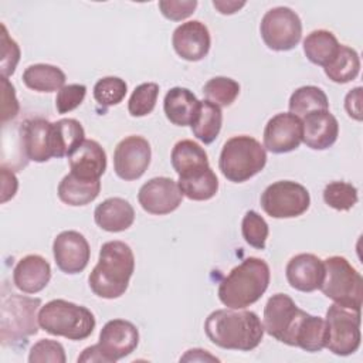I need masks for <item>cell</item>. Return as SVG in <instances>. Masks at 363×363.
Segmentation results:
<instances>
[{
  "label": "cell",
  "instance_id": "cell-44",
  "mask_svg": "<svg viewBox=\"0 0 363 363\" xmlns=\"http://www.w3.org/2000/svg\"><path fill=\"white\" fill-rule=\"evenodd\" d=\"M1 85H3V105H1V121L3 123H6L7 121L13 119L17 116L18 113V101L16 98V91L13 84H10V81L7 78L3 77L1 79Z\"/></svg>",
  "mask_w": 363,
  "mask_h": 363
},
{
  "label": "cell",
  "instance_id": "cell-33",
  "mask_svg": "<svg viewBox=\"0 0 363 363\" xmlns=\"http://www.w3.org/2000/svg\"><path fill=\"white\" fill-rule=\"evenodd\" d=\"M329 111V101L326 94L315 86L305 85L295 89L289 98V112L298 118H303L312 112Z\"/></svg>",
  "mask_w": 363,
  "mask_h": 363
},
{
  "label": "cell",
  "instance_id": "cell-18",
  "mask_svg": "<svg viewBox=\"0 0 363 363\" xmlns=\"http://www.w3.org/2000/svg\"><path fill=\"white\" fill-rule=\"evenodd\" d=\"M21 149L27 159L33 162H47L54 157L52 152V123L44 118H31L20 128Z\"/></svg>",
  "mask_w": 363,
  "mask_h": 363
},
{
  "label": "cell",
  "instance_id": "cell-49",
  "mask_svg": "<svg viewBox=\"0 0 363 363\" xmlns=\"http://www.w3.org/2000/svg\"><path fill=\"white\" fill-rule=\"evenodd\" d=\"M213 6L221 13V14H233L238 11L241 7L245 6V1H225V0H214Z\"/></svg>",
  "mask_w": 363,
  "mask_h": 363
},
{
  "label": "cell",
  "instance_id": "cell-32",
  "mask_svg": "<svg viewBox=\"0 0 363 363\" xmlns=\"http://www.w3.org/2000/svg\"><path fill=\"white\" fill-rule=\"evenodd\" d=\"M328 329L325 319L306 313L296 330L295 346L306 352H320L326 347Z\"/></svg>",
  "mask_w": 363,
  "mask_h": 363
},
{
  "label": "cell",
  "instance_id": "cell-30",
  "mask_svg": "<svg viewBox=\"0 0 363 363\" xmlns=\"http://www.w3.org/2000/svg\"><path fill=\"white\" fill-rule=\"evenodd\" d=\"M223 125V112L218 105L210 101H200L196 118L193 121V135L204 145H210L216 140Z\"/></svg>",
  "mask_w": 363,
  "mask_h": 363
},
{
  "label": "cell",
  "instance_id": "cell-37",
  "mask_svg": "<svg viewBox=\"0 0 363 363\" xmlns=\"http://www.w3.org/2000/svg\"><path fill=\"white\" fill-rule=\"evenodd\" d=\"M128 92L126 82L119 77H104L94 85V98L101 106H113L122 102Z\"/></svg>",
  "mask_w": 363,
  "mask_h": 363
},
{
  "label": "cell",
  "instance_id": "cell-48",
  "mask_svg": "<svg viewBox=\"0 0 363 363\" xmlns=\"http://www.w3.org/2000/svg\"><path fill=\"white\" fill-rule=\"evenodd\" d=\"M183 362H206V360H210V362H218V359L216 356H211L207 350H203V349H190L186 352V354L180 359Z\"/></svg>",
  "mask_w": 363,
  "mask_h": 363
},
{
  "label": "cell",
  "instance_id": "cell-20",
  "mask_svg": "<svg viewBox=\"0 0 363 363\" xmlns=\"http://www.w3.org/2000/svg\"><path fill=\"white\" fill-rule=\"evenodd\" d=\"M51 279V267L45 258L37 254L23 257L13 269V282L24 294L43 291Z\"/></svg>",
  "mask_w": 363,
  "mask_h": 363
},
{
  "label": "cell",
  "instance_id": "cell-24",
  "mask_svg": "<svg viewBox=\"0 0 363 363\" xmlns=\"http://www.w3.org/2000/svg\"><path fill=\"white\" fill-rule=\"evenodd\" d=\"M200 101L187 88L174 86L167 91L163 101V111L166 118L176 126L191 125Z\"/></svg>",
  "mask_w": 363,
  "mask_h": 363
},
{
  "label": "cell",
  "instance_id": "cell-19",
  "mask_svg": "<svg viewBox=\"0 0 363 363\" xmlns=\"http://www.w3.org/2000/svg\"><path fill=\"white\" fill-rule=\"evenodd\" d=\"M285 275L288 284L294 289L301 292H313L322 285L325 264L313 254H298L288 261Z\"/></svg>",
  "mask_w": 363,
  "mask_h": 363
},
{
  "label": "cell",
  "instance_id": "cell-42",
  "mask_svg": "<svg viewBox=\"0 0 363 363\" xmlns=\"http://www.w3.org/2000/svg\"><path fill=\"white\" fill-rule=\"evenodd\" d=\"M20 61V47L17 43L9 35L7 28L1 24V74L4 78H9L14 71Z\"/></svg>",
  "mask_w": 363,
  "mask_h": 363
},
{
  "label": "cell",
  "instance_id": "cell-26",
  "mask_svg": "<svg viewBox=\"0 0 363 363\" xmlns=\"http://www.w3.org/2000/svg\"><path fill=\"white\" fill-rule=\"evenodd\" d=\"M172 166L179 176L190 174L210 167L206 150L190 139H183L173 146Z\"/></svg>",
  "mask_w": 363,
  "mask_h": 363
},
{
  "label": "cell",
  "instance_id": "cell-3",
  "mask_svg": "<svg viewBox=\"0 0 363 363\" xmlns=\"http://www.w3.org/2000/svg\"><path fill=\"white\" fill-rule=\"evenodd\" d=\"M269 277V267L264 259L248 257L221 279L218 299L227 308L244 309L264 295Z\"/></svg>",
  "mask_w": 363,
  "mask_h": 363
},
{
  "label": "cell",
  "instance_id": "cell-40",
  "mask_svg": "<svg viewBox=\"0 0 363 363\" xmlns=\"http://www.w3.org/2000/svg\"><path fill=\"white\" fill-rule=\"evenodd\" d=\"M30 363H43V362H52V363H65V350L64 346L52 339H40L34 343L30 349L28 354Z\"/></svg>",
  "mask_w": 363,
  "mask_h": 363
},
{
  "label": "cell",
  "instance_id": "cell-41",
  "mask_svg": "<svg viewBox=\"0 0 363 363\" xmlns=\"http://www.w3.org/2000/svg\"><path fill=\"white\" fill-rule=\"evenodd\" d=\"M86 95V86L82 84L64 85L55 98V108L58 113H67L78 108Z\"/></svg>",
  "mask_w": 363,
  "mask_h": 363
},
{
  "label": "cell",
  "instance_id": "cell-17",
  "mask_svg": "<svg viewBox=\"0 0 363 363\" xmlns=\"http://www.w3.org/2000/svg\"><path fill=\"white\" fill-rule=\"evenodd\" d=\"M172 44L180 58L186 61H200L210 51L211 37L204 23L191 20L180 24L173 31Z\"/></svg>",
  "mask_w": 363,
  "mask_h": 363
},
{
  "label": "cell",
  "instance_id": "cell-10",
  "mask_svg": "<svg viewBox=\"0 0 363 363\" xmlns=\"http://www.w3.org/2000/svg\"><path fill=\"white\" fill-rule=\"evenodd\" d=\"M259 33L269 50L289 51L301 41L302 23L292 9L278 6L264 14Z\"/></svg>",
  "mask_w": 363,
  "mask_h": 363
},
{
  "label": "cell",
  "instance_id": "cell-31",
  "mask_svg": "<svg viewBox=\"0 0 363 363\" xmlns=\"http://www.w3.org/2000/svg\"><path fill=\"white\" fill-rule=\"evenodd\" d=\"M65 79L62 69L51 64H34L27 67L23 72L24 85L37 92L60 91Z\"/></svg>",
  "mask_w": 363,
  "mask_h": 363
},
{
  "label": "cell",
  "instance_id": "cell-39",
  "mask_svg": "<svg viewBox=\"0 0 363 363\" xmlns=\"http://www.w3.org/2000/svg\"><path fill=\"white\" fill-rule=\"evenodd\" d=\"M241 233L247 244L257 250H264L269 234V228L264 217L257 211L248 210L241 223Z\"/></svg>",
  "mask_w": 363,
  "mask_h": 363
},
{
  "label": "cell",
  "instance_id": "cell-12",
  "mask_svg": "<svg viewBox=\"0 0 363 363\" xmlns=\"http://www.w3.org/2000/svg\"><path fill=\"white\" fill-rule=\"evenodd\" d=\"M152 150L143 136L130 135L122 139L113 152V170L118 177L126 182L143 176L150 164Z\"/></svg>",
  "mask_w": 363,
  "mask_h": 363
},
{
  "label": "cell",
  "instance_id": "cell-8",
  "mask_svg": "<svg viewBox=\"0 0 363 363\" xmlns=\"http://www.w3.org/2000/svg\"><path fill=\"white\" fill-rule=\"evenodd\" d=\"M326 349L337 356H349L360 347V311L333 303L326 311Z\"/></svg>",
  "mask_w": 363,
  "mask_h": 363
},
{
  "label": "cell",
  "instance_id": "cell-27",
  "mask_svg": "<svg viewBox=\"0 0 363 363\" xmlns=\"http://www.w3.org/2000/svg\"><path fill=\"white\" fill-rule=\"evenodd\" d=\"M177 184L182 194L194 201L210 200L218 190V179L211 167L179 176Z\"/></svg>",
  "mask_w": 363,
  "mask_h": 363
},
{
  "label": "cell",
  "instance_id": "cell-1",
  "mask_svg": "<svg viewBox=\"0 0 363 363\" xmlns=\"http://www.w3.org/2000/svg\"><path fill=\"white\" fill-rule=\"evenodd\" d=\"M204 332L211 343L230 350L250 352L255 349L264 336V325L252 311L217 309L204 323Z\"/></svg>",
  "mask_w": 363,
  "mask_h": 363
},
{
  "label": "cell",
  "instance_id": "cell-5",
  "mask_svg": "<svg viewBox=\"0 0 363 363\" xmlns=\"http://www.w3.org/2000/svg\"><path fill=\"white\" fill-rule=\"evenodd\" d=\"M267 163L265 147L248 135L230 138L220 153L218 167L233 183H242L259 173Z\"/></svg>",
  "mask_w": 363,
  "mask_h": 363
},
{
  "label": "cell",
  "instance_id": "cell-6",
  "mask_svg": "<svg viewBox=\"0 0 363 363\" xmlns=\"http://www.w3.org/2000/svg\"><path fill=\"white\" fill-rule=\"evenodd\" d=\"M41 306L40 298L23 296L11 294L3 296L1 319H0V340L4 346H13L38 332L37 309Z\"/></svg>",
  "mask_w": 363,
  "mask_h": 363
},
{
  "label": "cell",
  "instance_id": "cell-14",
  "mask_svg": "<svg viewBox=\"0 0 363 363\" xmlns=\"http://www.w3.org/2000/svg\"><path fill=\"white\" fill-rule=\"evenodd\" d=\"M303 136L302 121L291 112L272 116L264 129V147L272 153H288L299 147Z\"/></svg>",
  "mask_w": 363,
  "mask_h": 363
},
{
  "label": "cell",
  "instance_id": "cell-11",
  "mask_svg": "<svg viewBox=\"0 0 363 363\" xmlns=\"http://www.w3.org/2000/svg\"><path fill=\"white\" fill-rule=\"evenodd\" d=\"M308 312L296 306L285 294L272 295L264 308V330L288 346H295L296 330Z\"/></svg>",
  "mask_w": 363,
  "mask_h": 363
},
{
  "label": "cell",
  "instance_id": "cell-23",
  "mask_svg": "<svg viewBox=\"0 0 363 363\" xmlns=\"http://www.w3.org/2000/svg\"><path fill=\"white\" fill-rule=\"evenodd\" d=\"M94 220L105 231L121 233L128 230L135 221L132 204L121 197H109L96 206Z\"/></svg>",
  "mask_w": 363,
  "mask_h": 363
},
{
  "label": "cell",
  "instance_id": "cell-47",
  "mask_svg": "<svg viewBox=\"0 0 363 363\" xmlns=\"http://www.w3.org/2000/svg\"><path fill=\"white\" fill-rule=\"evenodd\" d=\"M84 362H102V363H108V360H106V357H105V354L102 353V350H101V347H99V345L96 343V345H92V346H89V347H86V349H84L82 350V353L78 356V363H84Z\"/></svg>",
  "mask_w": 363,
  "mask_h": 363
},
{
  "label": "cell",
  "instance_id": "cell-36",
  "mask_svg": "<svg viewBox=\"0 0 363 363\" xmlns=\"http://www.w3.org/2000/svg\"><path fill=\"white\" fill-rule=\"evenodd\" d=\"M323 200L337 211H347L359 200L357 189L346 182H332L323 190Z\"/></svg>",
  "mask_w": 363,
  "mask_h": 363
},
{
  "label": "cell",
  "instance_id": "cell-15",
  "mask_svg": "<svg viewBox=\"0 0 363 363\" xmlns=\"http://www.w3.org/2000/svg\"><path fill=\"white\" fill-rule=\"evenodd\" d=\"M139 343L138 328L125 319H112L104 325L99 333V347L108 363L129 356Z\"/></svg>",
  "mask_w": 363,
  "mask_h": 363
},
{
  "label": "cell",
  "instance_id": "cell-7",
  "mask_svg": "<svg viewBox=\"0 0 363 363\" xmlns=\"http://www.w3.org/2000/svg\"><path fill=\"white\" fill-rule=\"evenodd\" d=\"M325 277L320 291L335 303L352 309H362L363 301V279L352 264L340 255H333L323 259Z\"/></svg>",
  "mask_w": 363,
  "mask_h": 363
},
{
  "label": "cell",
  "instance_id": "cell-4",
  "mask_svg": "<svg viewBox=\"0 0 363 363\" xmlns=\"http://www.w3.org/2000/svg\"><path fill=\"white\" fill-rule=\"evenodd\" d=\"M38 325L50 335L69 340H84L95 329V316L82 305L65 299H52L40 308Z\"/></svg>",
  "mask_w": 363,
  "mask_h": 363
},
{
  "label": "cell",
  "instance_id": "cell-35",
  "mask_svg": "<svg viewBox=\"0 0 363 363\" xmlns=\"http://www.w3.org/2000/svg\"><path fill=\"white\" fill-rule=\"evenodd\" d=\"M203 94L218 106H230L240 94V84L228 77H214L206 82Z\"/></svg>",
  "mask_w": 363,
  "mask_h": 363
},
{
  "label": "cell",
  "instance_id": "cell-16",
  "mask_svg": "<svg viewBox=\"0 0 363 363\" xmlns=\"http://www.w3.org/2000/svg\"><path fill=\"white\" fill-rule=\"evenodd\" d=\"M52 252L57 267L69 275L82 272L91 257L86 238L74 230L62 231L54 238Z\"/></svg>",
  "mask_w": 363,
  "mask_h": 363
},
{
  "label": "cell",
  "instance_id": "cell-38",
  "mask_svg": "<svg viewBox=\"0 0 363 363\" xmlns=\"http://www.w3.org/2000/svg\"><path fill=\"white\" fill-rule=\"evenodd\" d=\"M159 95V85L156 82H145L138 85L128 102V111L132 116H146L149 115L157 101Z\"/></svg>",
  "mask_w": 363,
  "mask_h": 363
},
{
  "label": "cell",
  "instance_id": "cell-13",
  "mask_svg": "<svg viewBox=\"0 0 363 363\" xmlns=\"http://www.w3.org/2000/svg\"><path fill=\"white\" fill-rule=\"evenodd\" d=\"M183 194L177 182L170 177H153L138 193L140 207L153 216H164L179 208Z\"/></svg>",
  "mask_w": 363,
  "mask_h": 363
},
{
  "label": "cell",
  "instance_id": "cell-34",
  "mask_svg": "<svg viewBox=\"0 0 363 363\" xmlns=\"http://www.w3.org/2000/svg\"><path fill=\"white\" fill-rule=\"evenodd\" d=\"M360 71V58L356 50L342 45L336 57L330 61L329 65L325 67L326 77L336 84H346L353 81Z\"/></svg>",
  "mask_w": 363,
  "mask_h": 363
},
{
  "label": "cell",
  "instance_id": "cell-21",
  "mask_svg": "<svg viewBox=\"0 0 363 363\" xmlns=\"http://www.w3.org/2000/svg\"><path fill=\"white\" fill-rule=\"evenodd\" d=\"M302 142L315 150L330 147L339 136L337 119L329 111L312 112L303 116Z\"/></svg>",
  "mask_w": 363,
  "mask_h": 363
},
{
  "label": "cell",
  "instance_id": "cell-45",
  "mask_svg": "<svg viewBox=\"0 0 363 363\" xmlns=\"http://www.w3.org/2000/svg\"><path fill=\"white\" fill-rule=\"evenodd\" d=\"M345 109L350 118L354 121H362V86L350 89L345 98Z\"/></svg>",
  "mask_w": 363,
  "mask_h": 363
},
{
  "label": "cell",
  "instance_id": "cell-28",
  "mask_svg": "<svg viewBox=\"0 0 363 363\" xmlns=\"http://www.w3.org/2000/svg\"><path fill=\"white\" fill-rule=\"evenodd\" d=\"M85 130L74 118H64L52 123L54 157L69 156L84 140Z\"/></svg>",
  "mask_w": 363,
  "mask_h": 363
},
{
  "label": "cell",
  "instance_id": "cell-22",
  "mask_svg": "<svg viewBox=\"0 0 363 363\" xmlns=\"http://www.w3.org/2000/svg\"><path fill=\"white\" fill-rule=\"evenodd\" d=\"M71 173L86 180H99L106 170V153L92 139H85L69 156Z\"/></svg>",
  "mask_w": 363,
  "mask_h": 363
},
{
  "label": "cell",
  "instance_id": "cell-9",
  "mask_svg": "<svg viewBox=\"0 0 363 363\" xmlns=\"http://www.w3.org/2000/svg\"><path fill=\"white\" fill-rule=\"evenodd\" d=\"M311 204L306 187L292 180L269 184L261 194V207L272 218H294L302 216Z\"/></svg>",
  "mask_w": 363,
  "mask_h": 363
},
{
  "label": "cell",
  "instance_id": "cell-46",
  "mask_svg": "<svg viewBox=\"0 0 363 363\" xmlns=\"http://www.w3.org/2000/svg\"><path fill=\"white\" fill-rule=\"evenodd\" d=\"M1 203H6L7 200L14 197L18 187V182L16 174L4 166H1Z\"/></svg>",
  "mask_w": 363,
  "mask_h": 363
},
{
  "label": "cell",
  "instance_id": "cell-2",
  "mask_svg": "<svg viewBox=\"0 0 363 363\" xmlns=\"http://www.w3.org/2000/svg\"><path fill=\"white\" fill-rule=\"evenodd\" d=\"M135 271V255L123 241H108L102 244L98 264L88 277L91 291L105 299L122 296Z\"/></svg>",
  "mask_w": 363,
  "mask_h": 363
},
{
  "label": "cell",
  "instance_id": "cell-25",
  "mask_svg": "<svg viewBox=\"0 0 363 363\" xmlns=\"http://www.w3.org/2000/svg\"><path fill=\"white\" fill-rule=\"evenodd\" d=\"M101 191L99 180L81 179L71 172L58 184V197L68 206H85L94 201Z\"/></svg>",
  "mask_w": 363,
  "mask_h": 363
},
{
  "label": "cell",
  "instance_id": "cell-43",
  "mask_svg": "<svg viewBox=\"0 0 363 363\" xmlns=\"http://www.w3.org/2000/svg\"><path fill=\"white\" fill-rule=\"evenodd\" d=\"M197 7L196 0H162L159 1V9L162 14L173 21H180L187 18L194 13Z\"/></svg>",
  "mask_w": 363,
  "mask_h": 363
},
{
  "label": "cell",
  "instance_id": "cell-29",
  "mask_svg": "<svg viewBox=\"0 0 363 363\" xmlns=\"http://www.w3.org/2000/svg\"><path fill=\"white\" fill-rule=\"evenodd\" d=\"M339 41L333 33L328 30H315L303 40V52L306 58L316 65L326 67L339 51Z\"/></svg>",
  "mask_w": 363,
  "mask_h": 363
}]
</instances>
